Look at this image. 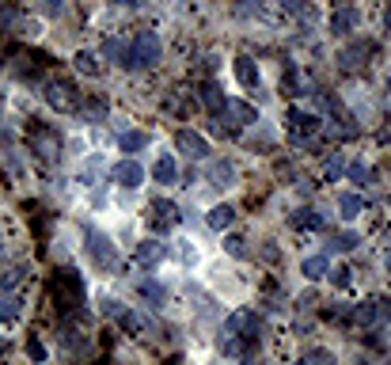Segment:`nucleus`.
Returning a JSON list of instances; mask_svg holds the SVG:
<instances>
[{
    "label": "nucleus",
    "mask_w": 391,
    "mask_h": 365,
    "mask_svg": "<svg viewBox=\"0 0 391 365\" xmlns=\"http://www.w3.org/2000/svg\"><path fill=\"white\" fill-rule=\"evenodd\" d=\"M160 34H152V31H141L137 38L130 42V49H126V61L122 65L126 69H133V73H137V69H148V65H156V61H160Z\"/></svg>",
    "instance_id": "obj_1"
},
{
    "label": "nucleus",
    "mask_w": 391,
    "mask_h": 365,
    "mask_svg": "<svg viewBox=\"0 0 391 365\" xmlns=\"http://www.w3.org/2000/svg\"><path fill=\"white\" fill-rule=\"evenodd\" d=\"M224 339H236V335H244V339H259L262 335V320L254 316L251 309H239V312H232L228 316V324H224Z\"/></svg>",
    "instance_id": "obj_2"
},
{
    "label": "nucleus",
    "mask_w": 391,
    "mask_h": 365,
    "mask_svg": "<svg viewBox=\"0 0 391 365\" xmlns=\"http://www.w3.org/2000/svg\"><path fill=\"white\" fill-rule=\"evenodd\" d=\"M319 114H308V111H289V133H293L296 145H311V137L319 133Z\"/></svg>",
    "instance_id": "obj_3"
},
{
    "label": "nucleus",
    "mask_w": 391,
    "mask_h": 365,
    "mask_svg": "<svg viewBox=\"0 0 391 365\" xmlns=\"http://www.w3.org/2000/svg\"><path fill=\"white\" fill-rule=\"evenodd\" d=\"M46 103L54 107V111L65 114V111H73V107L80 103V96H76V88L69 80H49L46 84Z\"/></svg>",
    "instance_id": "obj_4"
},
{
    "label": "nucleus",
    "mask_w": 391,
    "mask_h": 365,
    "mask_svg": "<svg viewBox=\"0 0 391 365\" xmlns=\"http://www.w3.org/2000/svg\"><path fill=\"white\" fill-rule=\"evenodd\" d=\"M353 320L365 327H380L383 320H391V300H365L353 309Z\"/></svg>",
    "instance_id": "obj_5"
},
{
    "label": "nucleus",
    "mask_w": 391,
    "mask_h": 365,
    "mask_svg": "<svg viewBox=\"0 0 391 365\" xmlns=\"http://www.w3.org/2000/svg\"><path fill=\"white\" fill-rule=\"evenodd\" d=\"M259 118V111H254V107H247V103H224V111L217 114V126L220 122H224V126H228V130H236V126H247V122H254Z\"/></svg>",
    "instance_id": "obj_6"
},
{
    "label": "nucleus",
    "mask_w": 391,
    "mask_h": 365,
    "mask_svg": "<svg viewBox=\"0 0 391 365\" xmlns=\"http://www.w3.org/2000/svg\"><path fill=\"white\" fill-rule=\"evenodd\" d=\"M175 145H179V153H187L190 160H205V156H209L205 137H202V133H194V130H179V133H175Z\"/></svg>",
    "instance_id": "obj_7"
},
{
    "label": "nucleus",
    "mask_w": 391,
    "mask_h": 365,
    "mask_svg": "<svg viewBox=\"0 0 391 365\" xmlns=\"http://www.w3.org/2000/svg\"><path fill=\"white\" fill-rule=\"evenodd\" d=\"M88 255L99 263L103 270L115 267V247H110V240H106L103 232H88Z\"/></svg>",
    "instance_id": "obj_8"
},
{
    "label": "nucleus",
    "mask_w": 391,
    "mask_h": 365,
    "mask_svg": "<svg viewBox=\"0 0 391 365\" xmlns=\"http://www.w3.org/2000/svg\"><path fill=\"white\" fill-rule=\"evenodd\" d=\"M115 183H118V187H126V190H137L141 183H145V168H141L137 160L115 164Z\"/></svg>",
    "instance_id": "obj_9"
},
{
    "label": "nucleus",
    "mask_w": 391,
    "mask_h": 365,
    "mask_svg": "<svg viewBox=\"0 0 391 365\" xmlns=\"http://www.w3.org/2000/svg\"><path fill=\"white\" fill-rule=\"evenodd\" d=\"M163 255H167V247H163L160 240H145L137 247V255H133V263L145 267V270H152V267H160V263H163Z\"/></svg>",
    "instance_id": "obj_10"
},
{
    "label": "nucleus",
    "mask_w": 391,
    "mask_h": 365,
    "mask_svg": "<svg viewBox=\"0 0 391 365\" xmlns=\"http://www.w3.org/2000/svg\"><path fill=\"white\" fill-rule=\"evenodd\" d=\"M365 57H372V49H368L365 42H353V46H346L342 54H338V69L353 73V69H361V65H365Z\"/></svg>",
    "instance_id": "obj_11"
},
{
    "label": "nucleus",
    "mask_w": 391,
    "mask_h": 365,
    "mask_svg": "<svg viewBox=\"0 0 391 365\" xmlns=\"http://www.w3.org/2000/svg\"><path fill=\"white\" fill-rule=\"evenodd\" d=\"M152 175H156V183H175V179H179V168H175V156H167V153H160V156H156V164H152Z\"/></svg>",
    "instance_id": "obj_12"
},
{
    "label": "nucleus",
    "mask_w": 391,
    "mask_h": 365,
    "mask_svg": "<svg viewBox=\"0 0 391 365\" xmlns=\"http://www.w3.org/2000/svg\"><path fill=\"white\" fill-rule=\"evenodd\" d=\"M300 274L308 278V282L327 278V274H331V263H327V255H308V259H304V267H300Z\"/></svg>",
    "instance_id": "obj_13"
},
{
    "label": "nucleus",
    "mask_w": 391,
    "mask_h": 365,
    "mask_svg": "<svg viewBox=\"0 0 391 365\" xmlns=\"http://www.w3.org/2000/svg\"><path fill=\"white\" fill-rule=\"evenodd\" d=\"M209 228H217V232H224V228H232L236 225V210H232V206H213L209 210Z\"/></svg>",
    "instance_id": "obj_14"
},
{
    "label": "nucleus",
    "mask_w": 391,
    "mask_h": 365,
    "mask_svg": "<svg viewBox=\"0 0 391 365\" xmlns=\"http://www.w3.org/2000/svg\"><path fill=\"white\" fill-rule=\"evenodd\" d=\"M152 225H156V228L179 225V210H175L171 202H156V206H152Z\"/></svg>",
    "instance_id": "obj_15"
},
{
    "label": "nucleus",
    "mask_w": 391,
    "mask_h": 365,
    "mask_svg": "<svg viewBox=\"0 0 391 365\" xmlns=\"http://www.w3.org/2000/svg\"><path fill=\"white\" fill-rule=\"evenodd\" d=\"M236 80L244 88H254L259 84V65H254L251 57H236Z\"/></svg>",
    "instance_id": "obj_16"
},
{
    "label": "nucleus",
    "mask_w": 391,
    "mask_h": 365,
    "mask_svg": "<svg viewBox=\"0 0 391 365\" xmlns=\"http://www.w3.org/2000/svg\"><path fill=\"white\" fill-rule=\"evenodd\" d=\"M202 103L205 107H209V111L213 114H220V111H224V103H228V99H224V91H220V84H205V88H202Z\"/></svg>",
    "instance_id": "obj_17"
},
{
    "label": "nucleus",
    "mask_w": 391,
    "mask_h": 365,
    "mask_svg": "<svg viewBox=\"0 0 391 365\" xmlns=\"http://www.w3.org/2000/svg\"><path fill=\"white\" fill-rule=\"evenodd\" d=\"M19 305H23V300H19L16 293H0V320H4V324H16Z\"/></svg>",
    "instance_id": "obj_18"
},
{
    "label": "nucleus",
    "mask_w": 391,
    "mask_h": 365,
    "mask_svg": "<svg viewBox=\"0 0 391 365\" xmlns=\"http://www.w3.org/2000/svg\"><path fill=\"white\" fill-rule=\"evenodd\" d=\"M73 65L80 76H99V57L91 54V49H80V54L73 57Z\"/></svg>",
    "instance_id": "obj_19"
},
{
    "label": "nucleus",
    "mask_w": 391,
    "mask_h": 365,
    "mask_svg": "<svg viewBox=\"0 0 391 365\" xmlns=\"http://www.w3.org/2000/svg\"><path fill=\"white\" fill-rule=\"evenodd\" d=\"M361 195H338V213H342V221H353L361 213Z\"/></svg>",
    "instance_id": "obj_20"
},
{
    "label": "nucleus",
    "mask_w": 391,
    "mask_h": 365,
    "mask_svg": "<svg viewBox=\"0 0 391 365\" xmlns=\"http://www.w3.org/2000/svg\"><path fill=\"white\" fill-rule=\"evenodd\" d=\"M353 23H357V12H353V8H342L338 16L331 19V31H334V34H346Z\"/></svg>",
    "instance_id": "obj_21"
},
{
    "label": "nucleus",
    "mask_w": 391,
    "mask_h": 365,
    "mask_svg": "<svg viewBox=\"0 0 391 365\" xmlns=\"http://www.w3.org/2000/svg\"><path fill=\"white\" fill-rule=\"evenodd\" d=\"M293 225L296 228H323V217L316 210H296L293 213Z\"/></svg>",
    "instance_id": "obj_22"
},
{
    "label": "nucleus",
    "mask_w": 391,
    "mask_h": 365,
    "mask_svg": "<svg viewBox=\"0 0 391 365\" xmlns=\"http://www.w3.org/2000/svg\"><path fill=\"white\" fill-rule=\"evenodd\" d=\"M118 327H122V331H130V335H141V331H145V320H141L137 312L126 309L122 316H118Z\"/></svg>",
    "instance_id": "obj_23"
},
{
    "label": "nucleus",
    "mask_w": 391,
    "mask_h": 365,
    "mask_svg": "<svg viewBox=\"0 0 391 365\" xmlns=\"http://www.w3.org/2000/svg\"><path fill=\"white\" fill-rule=\"evenodd\" d=\"M148 145V133L133 130V133H122V153H141Z\"/></svg>",
    "instance_id": "obj_24"
},
{
    "label": "nucleus",
    "mask_w": 391,
    "mask_h": 365,
    "mask_svg": "<svg viewBox=\"0 0 391 365\" xmlns=\"http://www.w3.org/2000/svg\"><path fill=\"white\" fill-rule=\"evenodd\" d=\"M232 164H217V168L209 171V179H213V187H232Z\"/></svg>",
    "instance_id": "obj_25"
},
{
    "label": "nucleus",
    "mask_w": 391,
    "mask_h": 365,
    "mask_svg": "<svg viewBox=\"0 0 391 365\" xmlns=\"http://www.w3.org/2000/svg\"><path fill=\"white\" fill-rule=\"evenodd\" d=\"M84 118H88V122H103L106 118V99H88V103H84Z\"/></svg>",
    "instance_id": "obj_26"
},
{
    "label": "nucleus",
    "mask_w": 391,
    "mask_h": 365,
    "mask_svg": "<svg viewBox=\"0 0 391 365\" xmlns=\"http://www.w3.org/2000/svg\"><path fill=\"white\" fill-rule=\"evenodd\" d=\"M137 293H141V297H148L152 305H163V297H167L160 282H141V285H137Z\"/></svg>",
    "instance_id": "obj_27"
},
{
    "label": "nucleus",
    "mask_w": 391,
    "mask_h": 365,
    "mask_svg": "<svg viewBox=\"0 0 391 365\" xmlns=\"http://www.w3.org/2000/svg\"><path fill=\"white\" fill-rule=\"evenodd\" d=\"M19 282H23V267H12V270H4V278H0V293H12Z\"/></svg>",
    "instance_id": "obj_28"
},
{
    "label": "nucleus",
    "mask_w": 391,
    "mask_h": 365,
    "mask_svg": "<svg viewBox=\"0 0 391 365\" xmlns=\"http://www.w3.org/2000/svg\"><path fill=\"white\" fill-rule=\"evenodd\" d=\"M224 252H228L232 259H244V255H247V240H244V236H228V240H224Z\"/></svg>",
    "instance_id": "obj_29"
},
{
    "label": "nucleus",
    "mask_w": 391,
    "mask_h": 365,
    "mask_svg": "<svg viewBox=\"0 0 391 365\" xmlns=\"http://www.w3.org/2000/svg\"><path fill=\"white\" fill-rule=\"evenodd\" d=\"M357 243H361V236H357V232H342L338 240H334V247H338V252H353Z\"/></svg>",
    "instance_id": "obj_30"
},
{
    "label": "nucleus",
    "mask_w": 391,
    "mask_h": 365,
    "mask_svg": "<svg viewBox=\"0 0 391 365\" xmlns=\"http://www.w3.org/2000/svg\"><path fill=\"white\" fill-rule=\"evenodd\" d=\"M126 49H130V46H122L118 38H110V42L103 46V54H106V57H115V61H126Z\"/></svg>",
    "instance_id": "obj_31"
},
{
    "label": "nucleus",
    "mask_w": 391,
    "mask_h": 365,
    "mask_svg": "<svg viewBox=\"0 0 391 365\" xmlns=\"http://www.w3.org/2000/svg\"><path fill=\"white\" fill-rule=\"evenodd\" d=\"M327 278H331V282L338 285V289H346V285H350V267H334Z\"/></svg>",
    "instance_id": "obj_32"
},
{
    "label": "nucleus",
    "mask_w": 391,
    "mask_h": 365,
    "mask_svg": "<svg viewBox=\"0 0 391 365\" xmlns=\"http://www.w3.org/2000/svg\"><path fill=\"white\" fill-rule=\"evenodd\" d=\"M99 309H103L106 316H115V320H118V316H122V312H126V309H122V300H115V297H106V300H99Z\"/></svg>",
    "instance_id": "obj_33"
},
{
    "label": "nucleus",
    "mask_w": 391,
    "mask_h": 365,
    "mask_svg": "<svg viewBox=\"0 0 391 365\" xmlns=\"http://www.w3.org/2000/svg\"><path fill=\"white\" fill-rule=\"evenodd\" d=\"M350 179H353V183H368V168H365V164H350Z\"/></svg>",
    "instance_id": "obj_34"
},
{
    "label": "nucleus",
    "mask_w": 391,
    "mask_h": 365,
    "mask_svg": "<svg viewBox=\"0 0 391 365\" xmlns=\"http://www.w3.org/2000/svg\"><path fill=\"white\" fill-rule=\"evenodd\" d=\"M342 171H346V160H342V156H331V164H327V175H331V179H338Z\"/></svg>",
    "instance_id": "obj_35"
},
{
    "label": "nucleus",
    "mask_w": 391,
    "mask_h": 365,
    "mask_svg": "<svg viewBox=\"0 0 391 365\" xmlns=\"http://www.w3.org/2000/svg\"><path fill=\"white\" fill-rule=\"evenodd\" d=\"M27 354H31V362H42V357H46V346H42L38 339H31L27 342Z\"/></svg>",
    "instance_id": "obj_36"
},
{
    "label": "nucleus",
    "mask_w": 391,
    "mask_h": 365,
    "mask_svg": "<svg viewBox=\"0 0 391 365\" xmlns=\"http://www.w3.org/2000/svg\"><path fill=\"white\" fill-rule=\"evenodd\" d=\"M311 365H334L331 350H311Z\"/></svg>",
    "instance_id": "obj_37"
},
{
    "label": "nucleus",
    "mask_w": 391,
    "mask_h": 365,
    "mask_svg": "<svg viewBox=\"0 0 391 365\" xmlns=\"http://www.w3.org/2000/svg\"><path fill=\"white\" fill-rule=\"evenodd\" d=\"M42 8H46V16H58V12H61V0H46Z\"/></svg>",
    "instance_id": "obj_38"
},
{
    "label": "nucleus",
    "mask_w": 391,
    "mask_h": 365,
    "mask_svg": "<svg viewBox=\"0 0 391 365\" xmlns=\"http://www.w3.org/2000/svg\"><path fill=\"white\" fill-rule=\"evenodd\" d=\"M383 31H388V34H391V8H388V12H383Z\"/></svg>",
    "instance_id": "obj_39"
},
{
    "label": "nucleus",
    "mask_w": 391,
    "mask_h": 365,
    "mask_svg": "<svg viewBox=\"0 0 391 365\" xmlns=\"http://www.w3.org/2000/svg\"><path fill=\"white\" fill-rule=\"evenodd\" d=\"M380 141H391V126H383V130H380Z\"/></svg>",
    "instance_id": "obj_40"
},
{
    "label": "nucleus",
    "mask_w": 391,
    "mask_h": 365,
    "mask_svg": "<svg viewBox=\"0 0 391 365\" xmlns=\"http://www.w3.org/2000/svg\"><path fill=\"white\" fill-rule=\"evenodd\" d=\"M115 4H130V8H133V4H141V0H115Z\"/></svg>",
    "instance_id": "obj_41"
},
{
    "label": "nucleus",
    "mask_w": 391,
    "mask_h": 365,
    "mask_svg": "<svg viewBox=\"0 0 391 365\" xmlns=\"http://www.w3.org/2000/svg\"><path fill=\"white\" fill-rule=\"evenodd\" d=\"M383 267H388V274H391V252H388V259H383Z\"/></svg>",
    "instance_id": "obj_42"
},
{
    "label": "nucleus",
    "mask_w": 391,
    "mask_h": 365,
    "mask_svg": "<svg viewBox=\"0 0 391 365\" xmlns=\"http://www.w3.org/2000/svg\"><path fill=\"white\" fill-rule=\"evenodd\" d=\"M4 346H8V339H0V354H4Z\"/></svg>",
    "instance_id": "obj_43"
},
{
    "label": "nucleus",
    "mask_w": 391,
    "mask_h": 365,
    "mask_svg": "<svg viewBox=\"0 0 391 365\" xmlns=\"http://www.w3.org/2000/svg\"><path fill=\"white\" fill-rule=\"evenodd\" d=\"M296 365H311V357H304V362H296Z\"/></svg>",
    "instance_id": "obj_44"
}]
</instances>
